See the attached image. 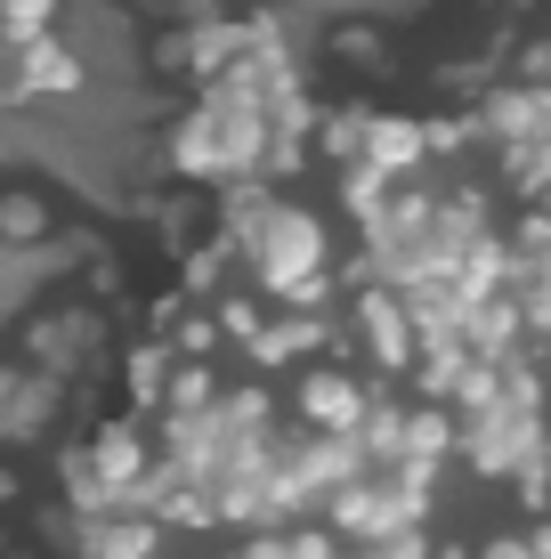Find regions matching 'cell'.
I'll use <instances>...</instances> for the list:
<instances>
[{"label":"cell","instance_id":"obj_23","mask_svg":"<svg viewBox=\"0 0 551 559\" xmlns=\"http://www.w3.org/2000/svg\"><path fill=\"white\" fill-rule=\"evenodd\" d=\"M57 495H65L73 511H98V503H113V495H106V478L89 471V447H65V454H57Z\"/></svg>","mask_w":551,"mask_h":559},{"label":"cell","instance_id":"obj_26","mask_svg":"<svg viewBox=\"0 0 551 559\" xmlns=\"http://www.w3.org/2000/svg\"><path fill=\"white\" fill-rule=\"evenodd\" d=\"M57 25V0H0V41H33V33H49Z\"/></svg>","mask_w":551,"mask_h":559},{"label":"cell","instance_id":"obj_3","mask_svg":"<svg viewBox=\"0 0 551 559\" xmlns=\"http://www.w3.org/2000/svg\"><path fill=\"white\" fill-rule=\"evenodd\" d=\"M454 462L487 487H503L519 462H551V421L543 406H479L454 414Z\"/></svg>","mask_w":551,"mask_h":559},{"label":"cell","instance_id":"obj_33","mask_svg":"<svg viewBox=\"0 0 551 559\" xmlns=\"http://www.w3.org/2000/svg\"><path fill=\"white\" fill-rule=\"evenodd\" d=\"M487 559H536V551H527V535H495V544H487Z\"/></svg>","mask_w":551,"mask_h":559},{"label":"cell","instance_id":"obj_27","mask_svg":"<svg viewBox=\"0 0 551 559\" xmlns=\"http://www.w3.org/2000/svg\"><path fill=\"white\" fill-rule=\"evenodd\" d=\"M212 317H219V341H236V349L260 333V300L252 293H212Z\"/></svg>","mask_w":551,"mask_h":559},{"label":"cell","instance_id":"obj_15","mask_svg":"<svg viewBox=\"0 0 551 559\" xmlns=\"http://www.w3.org/2000/svg\"><path fill=\"white\" fill-rule=\"evenodd\" d=\"M357 154H366V163H382L390 179H406V170L430 163V154H422V122H414V114H366V139H357Z\"/></svg>","mask_w":551,"mask_h":559},{"label":"cell","instance_id":"obj_17","mask_svg":"<svg viewBox=\"0 0 551 559\" xmlns=\"http://www.w3.org/2000/svg\"><path fill=\"white\" fill-rule=\"evenodd\" d=\"M170 341L163 333H146V341H130L122 349V397H130V414H155L163 406V381H170Z\"/></svg>","mask_w":551,"mask_h":559},{"label":"cell","instance_id":"obj_9","mask_svg":"<svg viewBox=\"0 0 551 559\" xmlns=\"http://www.w3.org/2000/svg\"><path fill=\"white\" fill-rule=\"evenodd\" d=\"M9 90H16V106H25V98H82L89 66L57 41V25H49V33H33V41L9 49Z\"/></svg>","mask_w":551,"mask_h":559},{"label":"cell","instance_id":"obj_35","mask_svg":"<svg viewBox=\"0 0 551 559\" xmlns=\"http://www.w3.org/2000/svg\"><path fill=\"white\" fill-rule=\"evenodd\" d=\"M0 544H9V535H0Z\"/></svg>","mask_w":551,"mask_h":559},{"label":"cell","instance_id":"obj_5","mask_svg":"<svg viewBox=\"0 0 551 559\" xmlns=\"http://www.w3.org/2000/svg\"><path fill=\"white\" fill-rule=\"evenodd\" d=\"M349 317H357V349L373 357V373L406 381V365H414V317H406V300H397V284H357Z\"/></svg>","mask_w":551,"mask_h":559},{"label":"cell","instance_id":"obj_31","mask_svg":"<svg viewBox=\"0 0 551 559\" xmlns=\"http://www.w3.org/2000/svg\"><path fill=\"white\" fill-rule=\"evenodd\" d=\"M187 308V293H163V300H146V333H170V317Z\"/></svg>","mask_w":551,"mask_h":559},{"label":"cell","instance_id":"obj_29","mask_svg":"<svg viewBox=\"0 0 551 559\" xmlns=\"http://www.w3.org/2000/svg\"><path fill=\"white\" fill-rule=\"evenodd\" d=\"M89 300H122V252L89 243Z\"/></svg>","mask_w":551,"mask_h":559},{"label":"cell","instance_id":"obj_11","mask_svg":"<svg viewBox=\"0 0 551 559\" xmlns=\"http://www.w3.org/2000/svg\"><path fill=\"white\" fill-rule=\"evenodd\" d=\"M325 66L357 73V82H390V73H397L390 25H373V16H333V25H325Z\"/></svg>","mask_w":551,"mask_h":559},{"label":"cell","instance_id":"obj_7","mask_svg":"<svg viewBox=\"0 0 551 559\" xmlns=\"http://www.w3.org/2000/svg\"><path fill=\"white\" fill-rule=\"evenodd\" d=\"M57 406H65V381L57 373H41V365H25V357H0V447L49 438Z\"/></svg>","mask_w":551,"mask_h":559},{"label":"cell","instance_id":"obj_22","mask_svg":"<svg viewBox=\"0 0 551 559\" xmlns=\"http://www.w3.org/2000/svg\"><path fill=\"white\" fill-rule=\"evenodd\" d=\"M170 349H179V357H219L227 349V341H219V317H212V300H187L179 308V317H170Z\"/></svg>","mask_w":551,"mask_h":559},{"label":"cell","instance_id":"obj_14","mask_svg":"<svg viewBox=\"0 0 551 559\" xmlns=\"http://www.w3.org/2000/svg\"><path fill=\"white\" fill-rule=\"evenodd\" d=\"M519 341H527V317H519V300H511V284L463 308V349L470 357H503V349H519Z\"/></svg>","mask_w":551,"mask_h":559},{"label":"cell","instance_id":"obj_18","mask_svg":"<svg viewBox=\"0 0 551 559\" xmlns=\"http://www.w3.org/2000/svg\"><path fill=\"white\" fill-rule=\"evenodd\" d=\"M495 179L511 187V195L551 187V122L543 130H519V139H495Z\"/></svg>","mask_w":551,"mask_h":559},{"label":"cell","instance_id":"obj_20","mask_svg":"<svg viewBox=\"0 0 551 559\" xmlns=\"http://www.w3.org/2000/svg\"><path fill=\"white\" fill-rule=\"evenodd\" d=\"M219 397V357H170V381H163V406H212ZM155 406V414H163Z\"/></svg>","mask_w":551,"mask_h":559},{"label":"cell","instance_id":"obj_21","mask_svg":"<svg viewBox=\"0 0 551 559\" xmlns=\"http://www.w3.org/2000/svg\"><path fill=\"white\" fill-rule=\"evenodd\" d=\"M333 195H340V211H349V219H366V211L390 195V170L366 163V154H349V163H333Z\"/></svg>","mask_w":551,"mask_h":559},{"label":"cell","instance_id":"obj_1","mask_svg":"<svg viewBox=\"0 0 551 559\" xmlns=\"http://www.w3.org/2000/svg\"><path fill=\"white\" fill-rule=\"evenodd\" d=\"M155 139H163V170H170V179L219 187V179H236V170L260 163V139H268V122H260V106H243V98L195 90V106H187L179 122H163Z\"/></svg>","mask_w":551,"mask_h":559},{"label":"cell","instance_id":"obj_30","mask_svg":"<svg viewBox=\"0 0 551 559\" xmlns=\"http://www.w3.org/2000/svg\"><path fill=\"white\" fill-rule=\"evenodd\" d=\"M511 73H519V82H551V33H536V41L511 49Z\"/></svg>","mask_w":551,"mask_h":559},{"label":"cell","instance_id":"obj_2","mask_svg":"<svg viewBox=\"0 0 551 559\" xmlns=\"http://www.w3.org/2000/svg\"><path fill=\"white\" fill-rule=\"evenodd\" d=\"M16 357L57 373L65 390L89 381L106 357V300H41L33 317H16Z\"/></svg>","mask_w":551,"mask_h":559},{"label":"cell","instance_id":"obj_13","mask_svg":"<svg viewBox=\"0 0 551 559\" xmlns=\"http://www.w3.org/2000/svg\"><path fill=\"white\" fill-rule=\"evenodd\" d=\"M82 447H89V471L106 478V495H130V487L146 478V462H155V447H146V430H139V414H130V421H106V430H89Z\"/></svg>","mask_w":551,"mask_h":559},{"label":"cell","instance_id":"obj_24","mask_svg":"<svg viewBox=\"0 0 551 559\" xmlns=\"http://www.w3.org/2000/svg\"><path fill=\"white\" fill-rule=\"evenodd\" d=\"M470 139H479V114H470V106H446V114L422 122V154H463Z\"/></svg>","mask_w":551,"mask_h":559},{"label":"cell","instance_id":"obj_34","mask_svg":"<svg viewBox=\"0 0 551 559\" xmlns=\"http://www.w3.org/2000/svg\"><path fill=\"white\" fill-rule=\"evenodd\" d=\"M16 106V90H9V41H0V114Z\"/></svg>","mask_w":551,"mask_h":559},{"label":"cell","instance_id":"obj_25","mask_svg":"<svg viewBox=\"0 0 551 559\" xmlns=\"http://www.w3.org/2000/svg\"><path fill=\"white\" fill-rule=\"evenodd\" d=\"M276 300H284V308H333V300H340L333 260H325V267H300V276H284V284H276Z\"/></svg>","mask_w":551,"mask_h":559},{"label":"cell","instance_id":"obj_19","mask_svg":"<svg viewBox=\"0 0 551 559\" xmlns=\"http://www.w3.org/2000/svg\"><path fill=\"white\" fill-rule=\"evenodd\" d=\"M366 114H373V106H316V122H309V154H316V163H349L357 139H366Z\"/></svg>","mask_w":551,"mask_h":559},{"label":"cell","instance_id":"obj_32","mask_svg":"<svg viewBox=\"0 0 551 559\" xmlns=\"http://www.w3.org/2000/svg\"><path fill=\"white\" fill-rule=\"evenodd\" d=\"M25 503V471H16V462H0V511H16Z\"/></svg>","mask_w":551,"mask_h":559},{"label":"cell","instance_id":"obj_8","mask_svg":"<svg viewBox=\"0 0 551 559\" xmlns=\"http://www.w3.org/2000/svg\"><path fill=\"white\" fill-rule=\"evenodd\" d=\"M155 544H163V519L146 503H130V495L73 519V551H89V559H146Z\"/></svg>","mask_w":551,"mask_h":559},{"label":"cell","instance_id":"obj_10","mask_svg":"<svg viewBox=\"0 0 551 559\" xmlns=\"http://www.w3.org/2000/svg\"><path fill=\"white\" fill-rule=\"evenodd\" d=\"M439 462H454V406L446 397H406L397 421V478H439Z\"/></svg>","mask_w":551,"mask_h":559},{"label":"cell","instance_id":"obj_28","mask_svg":"<svg viewBox=\"0 0 551 559\" xmlns=\"http://www.w3.org/2000/svg\"><path fill=\"white\" fill-rule=\"evenodd\" d=\"M503 487H511V503H519L527 519H543V511H551V462H519Z\"/></svg>","mask_w":551,"mask_h":559},{"label":"cell","instance_id":"obj_12","mask_svg":"<svg viewBox=\"0 0 551 559\" xmlns=\"http://www.w3.org/2000/svg\"><path fill=\"white\" fill-rule=\"evenodd\" d=\"M57 187H41V179H9L0 187V243L9 252H33V243H49L57 236Z\"/></svg>","mask_w":551,"mask_h":559},{"label":"cell","instance_id":"obj_6","mask_svg":"<svg viewBox=\"0 0 551 559\" xmlns=\"http://www.w3.org/2000/svg\"><path fill=\"white\" fill-rule=\"evenodd\" d=\"M366 397H373V381L357 373L349 357H316L309 373L292 381V421H309V430H357Z\"/></svg>","mask_w":551,"mask_h":559},{"label":"cell","instance_id":"obj_16","mask_svg":"<svg viewBox=\"0 0 551 559\" xmlns=\"http://www.w3.org/2000/svg\"><path fill=\"white\" fill-rule=\"evenodd\" d=\"M170 260H179V293H187V300H212V293H219V276L243 260V243H236V236H219V227H203V236H195V243H179Z\"/></svg>","mask_w":551,"mask_h":559},{"label":"cell","instance_id":"obj_4","mask_svg":"<svg viewBox=\"0 0 551 559\" xmlns=\"http://www.w3.org/2000/svg\"><path fill=\"white\" fill-rule=\"evenodd\" d=\"M243 260H252V276H260V293L276 300V284L284 276H300V267H325L333 260V236H325V219L316 211H300V203H268V219H260V236L243 243Z\"/></svg>","mask_w":551,"mask_h":559}]
</instances>
